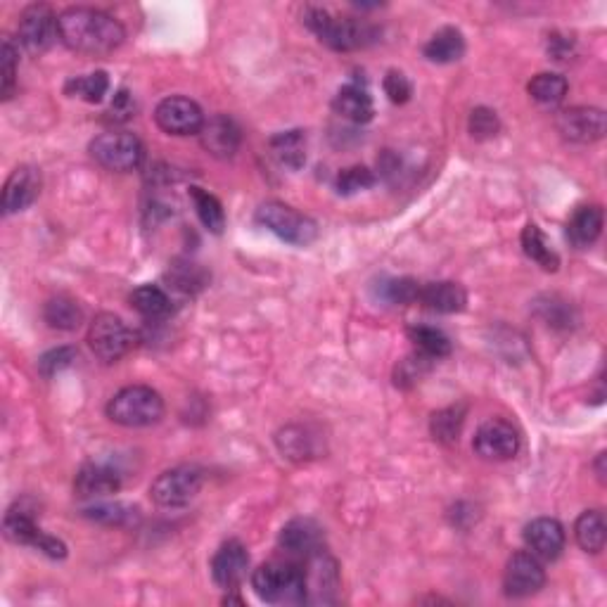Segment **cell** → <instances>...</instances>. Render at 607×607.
Instances as JSON below:
<instances>
[{
	"mask_svg": "<svg viewBox=\"0 0 607 607\" xmlns=\"http://www.w3.org/2000/svg\"><path fill=\"white\" fill-rule=\"evenodd\" d=\"M60 41L83 55H107L124 43V27L112 15L93 8H69L57 19Z\"/></svg>",
	"mask_w": 607,
	"mask_h": 607,
	"instance_id": "cell-1",
	"label": "cell"
},
{
	"mask_svg": "<svg viewBox=\"0 0 607 607\" xmlns=\"http://www.w3.org/2000/svg\"><path fill=\"white\" fill-rule=\"evenodd\" d=\"M304 24L321 38V43H325V46L332 50H342V53L366 48L368 43H373L375 36H378L368 22L349 17H335L323 8H306Z\"/></svg>",
	"mask_w": 607,
	"mask_h": 607,
	"instance_id": "cell-2",
	"label": "cell"
},
{
	"mask_svg": "<svg viewBox=\"0 0 607 607\" xmlns=\"http://www.w3.org/2000/svg\"><path fill=\"white\" fill-rule=\"evenodd\" d=\"M252 589L264 603L302 605L306 603L304 570L295 562H266L252 574Z\"/></svg>",
	"mask_w": 607,
	"mask_h": 607,
	"instance_id": "cell-3",
	"label": "cell"
},
{
	"mask_svg": "<svg viewBox=\"0 0 607 607\" xmlns=\"http://www.w3.org/2000/svg\"><path fill=\"white\" fill-rule=\"evenodd\" d=\"M107 415L124 427H150L162 420L164 401L152 387L131 385L112 396L107 404Z\"/></svg>",
	"mask_w": 607,
	"mask_h": 607,
	"instance_id": "cell-4",
	"label": "cell"
},
{
	"mask_svg": "<svg viewBox=\"0 0 607 607\" xmlns=\"http://www.w3.org/2000/svg\"><path fill=\"white\" fill-rule=\"evenodd\" d=\"M257 221L264 228L271 230L273 235H278L280 240L290 242V245H297V247L311 245V242L318 238L316 221L283 202L261 204L259 212H257Z\"/></svg>",
	"mask_w": 607,
	"mask_h": 607,
	"instance_id": "cell-5",
	"label": "cell"
},
{
	"mask_svg": "<svg viewBox=\"0 0 607 607\" xmlns=\"http://www.w3.org/2000/svg\"><path fill=\"white\" fill-rule=\"evenodd\" d=\"M3 532L8 536V541L17 543V546L36 548V551H41L53 560H62L67 555L65 543L43 532V529L36 525L34 515L24 506H15L8 510V515H5L3 520Z\"/></svg>",
	"mask_w": 607,
	"mask_h": 607,
	"instance_id": "cell-6",
	"label": "cell"
},
{
	"mask_svg": "<svg viewBox=\"0 0 607 607\" xmlns=\"http://www.w3.org/2000/svg\"><path fill=\"white\" fill-rule=\"evenodd\" d=\"M91 155L98 164L110 171H133L138 169L145 157V148L138 136L126 131L102 133L91 143Z\"/></svg>",
	"mask_w": 607,
	"mask_h": 607,
	"instance_id": "cell-7",
	"label": "cell"
},
{
	"mask_svg": "<svg viewBox=\"0 0 607 607\" xmlns=\"http://www.w3.org/2000/svg\"><path fill=\"white\" fill-rule=\"evenodd\" d=\"M202 489V472L190 465H178L159 475L150 487L152 501L159 508H183L188 506Z\"/></svg>",
	"mask_w": 607,
	"mask_h": 607,
	"instance_id": "cell-8",
	"label": "cell"
},
{
	"mask_svg": "<svg viewBox=\"0 0 607 607\" xmlns=\"http://www.w3.org/2000/svg\"><path fill=\"white\" fill-rule=\"evenodd\" d=\"M55 12L48 5L36 3L29 5L27 10L19 15L17 24V41L19 46L27 50L29 55H41L53 46L55 38L60 36V27H57Z\"/></svg>",
	"mask_w": 607,
	"mask_h": 607,
	"instance_id": "cell-9",
	"label": "cell"
},
{
	"mask_svg": "<svg viewBox=\"0 0 607 607\" xmlns=\"http://www.w3.org/2000/svg\"><path fill=\"white\" fill-rule=\"evenodd\" d=\"M88 344L100 361L114 363L133 347V332L114 313H100L88 330Z\"/></svg>",
	"mask_w": 607,
	"mask_h": 607,
	"instance_id": "cell-10",
	"label": "cell"
},
{
	"mask_svg": "<svg viewBox=\"0 0 607 607\" xmlns=\"http://www.w3.org/2000/svg\"><path fill=\"white\" fill-rule=\"evenodd\" d=\"M304 586H306V603L325 605L335 603L337 591H340V570L337 562L325 551H318L304 558Z\"/></svg>",
	"mask_w": 607,
	"mask_h": 607,
	"instance_id": "cell-11",
	"label": "cell"
},
{
	"mask_svg": "<svg viewBox=\"0 0 607 607\" xmlns=\"http://www.w3.org/2000/svg\"><path fill=\"white\" fill-rule=\"evenodd\" d=\"M155 121L159 129L169 133V136H200L207 119H204L197 102L174 95V98L159 102L155 110Z\"/></svg>",
	"mask_w": 607,
	"mask_h": 607,
	"instance_id": "cell-12",
	"label": "cell"
},
{
	"mask_svg": "<svg viewBox=\"0 0 607 607\" xmlns=\"http://www.w3.org/2000/svg\"><path fill=\"white\" fill-rule=\"evenodd\" d=\"M546 584V570L534 553L520 551L508 560L503 574V589L510 598H529Z\"/></svg>",
	"mask_w": 607,
	"mask_h": 607,
	"instance_id": "cell-13",
	"label": "cell"
},
{
	"mask_svg": "<svg viewBox=\"0 0 607 607\" xmlns=\"http://www.w3.org/2000/svg\"><path fill=\"white\" fill-rule=\"evenodd\" d=\"M555 126L570 143H596L605 136V114L596 107H572L558 114Z\"/></svg>",
	"mask_w": 607,
	"mask_h": 607,
	"instance_id": "cell-14",
	"label": "cell"
},
{
	"mask_svg": "<svg viewBox=\"0 0 607 607\" xmlns=\"http://www.w3.org/2000/svg\"><path fill=\"white\" fill-rule=\"evenodd\" d=\"M472 446L484 460H510L520 449V437L506 420H487L477 430Z\"/></svg>",
	"mask_w": 607,
	"mask_h": 607,
	"instance_id": "cell-15",
	"label": "cell"
},
{
	"mask_svg": "<svg viewBox=\"0 0 607 607\" xmlns=\"http://www.w3.org/2000/svg\"><path fill=\"white\" fill-rule=\"evenodd\" d=\"M38 195H41V171L29 164L17 166L5 183L3 212L8 216L24 212L36 202Z\"/></svg>",
	"mask_w": 607,
	"mask_h": 607,
	"instance_id": "cell-16",
	"label": "cell"
},
{
	"mask_svg": "<svg viewBox=\"0 0 607 607\" xmlns=\"http://www.w3.org/2000/svg\"><path fill=\"white\" fill-rule=\"evenodd\" d=\"M278 543L285 553L309 558V555L323 551V527L311 517H297L283 527Z\"/></svg>",
	"mask_w": 607,
	"mask_h": 607,
	"instance_id": "cell-17",
	"label": "cell"
},
{
	"mask_svg": "<svg viewBox=\"0 0 607 607\" xmlns=\"http://www.w3.org/2000/svg\"><path fill=\"white\" fill-rule=\"evenodd\" d=\"M249 553L240 541L230 539L223 543L212 558V577L221 589L233 591L242 579L247 577Z\"/></svg>",
	"mask_w": 607,
	"mask_h": 607,
	"instance_id": "cell-18",
	"label": "cell"
},
{
	"mask_svg": "<svg viewBox=\"0 0 607 607\" xmlns=\"http://www.w3.org/2000/svg\"><path fill=\"white\" fill-rule=\"evenodd\" d=\"M525 543L539 560H555L565 548V529L553 517H539L525 527Z\"/></svg>",
	"mask_w": 607,
	"mask_h": 607,
	"instance_id": "cell-19",
	"label": "cell"
},
{
	"mask_svg": "<svg viewBox=\"0 0 607 607\" xmlns=\"http://www.w3.org/2000/svg\"><path fill=\"white\" fill-rule=\"evenodd\" d=\"M200 140H202V148L207 150L209 155L228 159L240 148V129L233 119L226 117V114H216V117L204 121Z\"/></svg>",
	"mask_w": 607,
	"mask_h": 607,
	"instance_id": "cell-20",
	"label": "cell"
},
{
	"mask_svg": "<svg viewBox=\"0 0 607 607\" xmlns=\"http://www.w3.org/2000/svg\"><path fill=\"white\" fill-rule=\"evenodd\" d=\"M121 489L119 472L105 463H88L74 479V491L81 498H102Z\"/></svg>",
	"mask_w": 607,
	"mask_h": 607,
	"instance_id": "cell-21",
	"label": "cell"
},
{
	"mask_svg": "<svg viewBox=\"0 0 607 607\" xmlns=\"http://www.w3.org/2000/svg\"><path fill=\"white\" fill-rule=\"evenodd\" d=\"M418 302L434 313H460L468 304V292L463 290V285L451 280H439V283L420 285Z\"/></svg>",
	"mask_w": 607,
	"mask_h": 607,
	"instance_id": "cell-22",
	"label": "cell"
},
{
	"mask_svg": "<svg viewBox=\"0 0 607 607\" xmlns=\"http://www.w3.org/2000/svg\"><path fill=\"white\" fill-rule=\"evenodd\" d=\"M332 107H335V112L340 114V117L354 121V124H366L375 114V105L368 88L356 81L347 83V86H342L340 91H337L335 100H332Z\"/></svg>",
	"mask_w": 607,
	"mask_h": 607,
	"instance_id": "cell-23",
	"label": "cell"
},
{
	"mask_svg": "<svg viewBox=\"0 0 607 607\" xmlns=\"http://www.w3.org/2000/svg\"><path fill=\"white\" fill-rule=\"evenodd\" d=\"M600 230H603V209L596 204L579 207L567 221V238L574 247H591L600 238Z\"/></svg>",
	"mask_w": 607,
	"mask_h": 607,
	"instance_id": "cell-24",
	"label": "cell"
},
{
	"mask_svg": "<svg viewBox=\"0 0 607 607\" xmlns=\"http://www.w3.org/2000/svg\"><path fill=\"white\" fill-rule=\"evenodd\" d=\"M425 57L437 65H449V62H458L465 53V38L456 27H444L434 34L427 46L423 48Z\"/></svg>",
	"mask_w": 607,
	"mask_h": 607,
	"instance_id": "cell-25",
	"label": "cell"
},
{
	"mask_svg": "<svg viewBox=\"0 0 607 607\" xmlns=\"http://www.w3.org/2000/svg\"><path fill=\"white\" fill-rule=\"evenodd\" d=\"M271 152L285 169H302L306 162V136L304 131H283L271 138Z\"/></svg>",
	"mask_w": 607,
	"mask_h": 607,
	"instance_id": "cell-26",
	"label": "cell"
},
{
	"mask_svg": "<svg viewBox=\"0 0 607 607\" xmlns=\"http://www.w3.org/2000/svg\"><path fill=\"white\" fill-rule=\"evenodd\" d=\"M131 306L148 321H162L171 313V299L157 285H140L138 290H133Z\"/></svg>",
	"mask_w": 607,
	"mask_h": 607,
	"instance_id": "cell-27",
	"label": "cell"
},
{
	"mask_svg": "<svg viewBox=\"0 0 607 607\" xmlns=\"http://www.w3.org/2000/svg\"><path fill=\"white\" fill-rule=\"evenodd\" d=\"M522 249H525L527 257L536 261L543 271H558V252H555L546 235H543L539 226H534V223H527L525 230H522Z\"/></svg>",
	"mask_w": 607,
	"mask_h": 607,
	"instance_id": "cell-28",
	"label": "cell"
},
{
	"mask_svg": "<svg viewBox=\"0 0 607 607\" xmlns=\"http://www.w3.org/2000/svg\"><path fill=\"white\" fill-rule=\"evenodd\" d=\"M574 536H577V543L586 553L603 551L607 541V525L603 513L600 510H586L577 520V525H574Z\"/></svg>",
	"mask_w": 607,
	"mask_h": 607,
	"instance_id": "cell-29",
	"label": "cell"
},
{
	"mask_svg": "<svg viewBox=\"0 0 607 607\" xmlns=\"http://www.w3.org/2000/svg\"><path fill=\"white\" fill-rule=\"evenodd\" d=\"M190 200L195 204L197 219L202 221V226L207 228L209 233L221 235L223 228H226V212H223V204L219 202V197H214L204 188L193 185V188H190Z\"/></svg>",
	"mask_w": 607,
	"mask_h": 607,
	"instance_id": "cell-30",
	"label": "cell"
},
{
	"mask_svg": "<svg viewBox=\"0 0 607 607\" xmlns=\"http://www.w3.org/2000/svg\"><path fill=\"white\" fill-rule=\"evenodd\" d=\"M408 337L418 349V354L427 356V359L437 361L444 359V356L451 354V340L444 335L442 330L430 328V325H415V328L408 330Z\"/></svg>",
	"mask_w": 607,
	"mask_h": 607,
	"instance_id": "cell-31",
	"label": "cell"
},
{
	"mask_svg": "<svg viewBox=\"0 0 607 607\" xmlns=\"http://www.w3.org/2000/svg\"><path fill=\"white\" fill-rule=\"evenodd\" d=\"M43 318L50 328L57 330H76L83 323L81 306L69 297H53L43 309Z\"/></svg>",
	"mask_w": 607,
	"mask_h": 607,
	"instance_id": "cell-32",
	"label": "cell"
},
{
	"mask_svg": "<svg viewBox=\"0 0 607 607\" xmlns=\"http://www.w3.org/2000/svg\"><path fill=\"white\" fill-rule=\"evenodd\" d=\"M567 88H570V86H567L565 76L543 72V74L534 76V79L529 81L527 91L536 102H539V105L553 107V105H560V102L565 100Z\"/></svg>",
	"mask_w": 607,
	"mask_h": 607,
	"instance_id": "cell-33",
	"label": "cell"
},
{
	"mask_svg": "<svg viewBox=\"0 0 607 607\" xmlns=\"http://www.w3.org/2000/svg\"><path fill=\"white\" fill-rule=\"evenodd\" d=\"M465 423V406H451L444 408V411L434 413L432 418V434L434 439L444 444H453L458 442V434L463 430Z\"/></svg>",
	"mask_w": 607,
	"mask_h": 607,
	"instance_id": "cell-34",
	"label": "cell"
},
{
	"mask_svg": "<svg viewBox=\"0 0 607 607\" xmlns=\"http://www.w3.org/2000/svg\"><path fill=\"white\" fill-rule=\"evenodd\" d=\"M107 91H110V79H107L105 72L76 76V79L67 83V93L86 102H100Z\"/></svg>",
	"mask_w": 607,
	"mask_h": 607,
	"instance_id": "cell-35",
	"label": "cell"
},
{
	"mask_svg": "<svg viewBox=\"0 0 607 607\" xmlns=\"http://www.w3.org/2000/svg\"><path fill=\"white\" fill-rule=\"evenodd\" d=\"M83 515L88 517V520L100 522V525H133V522H138V508L124 506V503H110V506H93L88 510H83Z\"/></svg>",
	"mask_w": 607,
	"mask_h": 607,
	"instance_id": "cell-36",
	"label": "cell"
},
{
	"mask_svg": "<svg viewBox=\"0 0 607 607\" xmlns=\"http://www.w3.org/2000/svg\"><path fill=\"white\" fill-rule=\"evenodd\" d=\"M375 185V174L368 169V166H349V169H342L337 174L335 181V190L344 197L363 193V190L373 188Z\"/></svg>",
	"mask_w": 607,
	"mask_h": 607,
	"instance_id": "cell-37",
	"label": "cell"
},
{
	"mask_svg": "<svg viewBox=\"0 0 607 607\" xmlns=\"http://www.w3.org/2000/svg\"><path fill=\"white\" fill-rule=\"evenodd\" d=\"M17 48L15 43L10 41V38H5L3 41V53H0V76H3V81H0V93H3V98L8 100L12 91H15V76H17Z\"/></svg>",
	"mask_w": 607,
	"mask_h": 607,
	"instance_id": "cell-38",
	"label": "cell"
},
{
	"mask_svg": "<svg viewBox=\"0 0 607 607\" xmlns=\"http://www.w3.org/2000/svg\"><path fill=\"white\" fill-rule=\"evenodd\" d=\"M74 361H76V349L74 347H57V349H50L48 354L41 356V361H38V370H41L46 378H55L57 373L67 370Z\"/></svg>",
	"mask_w": 607,
	"mask_h": 607,
	"instance_id": "cell-39",
	"label": "cell"
},
{
	"mask_svg": "<svg viewBox=\"0 0 607 607\" xmlns=\"http://www.w3.org/2000/svg\"><path fill=\"white\" fill-rule=\"evenodd\" d=\"M420 295V283H415L411 278L401 280H389L382 287V297L392 304H415Z\"/></svg>",
	"mask_w": 607,
	"mask_h": 607,
	"instance_id": "cell-40",
	"label": "cell"
},
{
	"mask_svg": "<svg viewBox=\"0 0 607 607\" xmlns=\"http://www.w3.org/2000/svg\"><path fill=\"white\" fill-rule=\"evenodd\" d=\"M498 129H501V121H498L496 112L489 107H477L470 114V133L477 140H489L494 138Z\"/></svg>",
	"mask_w": 607,
	"mask_h": 607,
	"instance_id": "cell-41",
	"label": "cell"
},
{
	"mask_svg": "<svg viewBox=\"0 0 607 607\" xmlns=\"http://www.w3.org/2000/svg\"><path fill=\"white\" fill-rule=\"evenodd\" d=\"M430 361L423 354H413L408 356L406 361H401L399 366H396V385L408 387L415 385L420 378H423V373H427V368H430Z\"/></svg>",
	"mask_w": 607,
	"mask_h": 607,
	"instance_id": "cell-42",
	"label": "cell"
},
{
	"mask_svg": "<svg viewBox=\"0 0 607 607\" xmlns=\"http://www.w3.org/2000/svg\"><path fill=\"white\" fill-rule=\"evenodd\" d=\"M278 442L287 458L302 460L306 456H311V439L306 437L304 430H299V427H287L283 437H278Z\"/></svg>",
	"mask_w": 607,
	"mask_h": 607,
	"instance_id": "cell-43",
	"label": "cell"
},
{
	"mask_svg": "<svg viewBox=\"0 0 607 607\" xmlns=\"http://www.w3.org/2000/svg\"><path fill=\"white\" fill-rule=\"evenodd\" d=\"M385 93L387 98L394 102V105H404V102L411 100L413 95V83L408 81V76L404 72H396V69H392V72H387L385 76Z\"/></svg>",
	"mask_w": 607,
	"mask_h": 607,
	"instance_id": "cell-44",
	"label": "cell"
},
{
	"mask_svg": "<svg viewBox=\"0 0 607 607\" xmlns=\"http://www.w3.org/2000/svg\"><path fill=\"white\" fill-rule=\"evenodd\" d=\"M171 280H174L178 290L193 292V290H197V287H202L207 278H204V273L200 271V268L190 264V266H176L174 273H171Z\"/></svg>",
	"mask_w": 607,
	"mask_h": 607,
	"instance_id": "cell-45",
	"label": "cell"
},
{
	"mask_svg": "<svg viewBox=\"0 0 607 607\" xmlns=\"http://www.w3.org/2000/svg\"><path fill=\"white\" fill-rule=\"evenodd\" d=\"M133 110H136V105H133V98H131L129 91H119L117 95H114L112 107H110L112 119H119V121L129 119Z\"/></svg>",
	"mask_w": 607,
	"mask_h": 607,
	"instance_id": "cell-46",
	"label": "cell"
}]
</instances>
